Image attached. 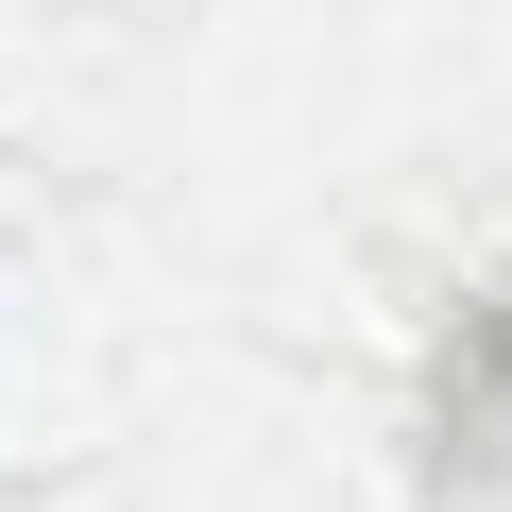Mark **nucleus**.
Wrapping results in <instances>:
<instances>
[]
</instances>
